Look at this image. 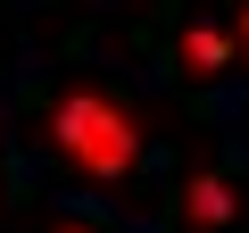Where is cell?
<instances>
[{"label":"cell","instance_id":"obj_4","mask_svg":"<svg viewBox=\"0 0 249 233\" xmlns=\"http://www.w3.org/2000/svg\"><path fill=\"white\" fill-rule=\"evenodd\" d=\"M42 233H108V225H91V216H42Z\"/></svg>","mask_w":249,"mask_h":233},{"label":"cell","instance_id":"obj_6","mask_svg":"<svg viewBox=\"0 0 249 233\" xmlns=\"http://www.w3.org/2000/svg\"><path fill=\"white\" fill-rule=\"evenodd\" d=\"M232 42H241V50H249V0H241V25H232Z\"/></svg>","mask_w":249,"mask_h":233},{"label":"cell","instance_id":"obj_2","mask_svg":"<svg viewBox=\"0 0 249 233\" xmlns=\"http://www.w3.org/2000/svg\"><path fill=\"white\" fill-rule=\"evenodd\" d=\"M232 58H241V42H232L216 17H183V25H175V75H183V83H216Z\"/></svg>","mask_w":249,"mask_h":233},{"label":"cell","instance_id":"obj_5","mask_svg":"<svg viewBox=\"0 0 249 233\" xmlns=\"http://www.w3.org/2000/svg\"><path fill=\"white\" fill-rule=\"evenodd\" d=\"M0 216H9V116H0Z\"/></svg>","mask_w":249,"mask_h":233},{"label":"cell","instance_id":"obj_3","mask_svg":"<svg viewBox=\"0 0 249 233\" xmlns=\"http://www.w3.org/2000/svg\"><path fill=\"white\" fill-rule=\"evenodd\" d=\"M175 216H183V233H224V225L241 216V192L199 158V167L183 175V192H175Z\"/></svg>","mask_w":249,"mask_h":233},{"label":"cell","instance_id":"obj_1","mask_svg":"<svg viewBox=\"0 0 249 233\" xmlns=\"http://www.w3.org/2000/svg\"><path fill=\"white\" fill-rule=\"evenodd\" d=\"M50 158L91 192H124L142 175V158H150L142 100L124 83H108V75H58V92H50Z\"/></svg>","mask_w":249,"mask_h":233}]
</instances>
